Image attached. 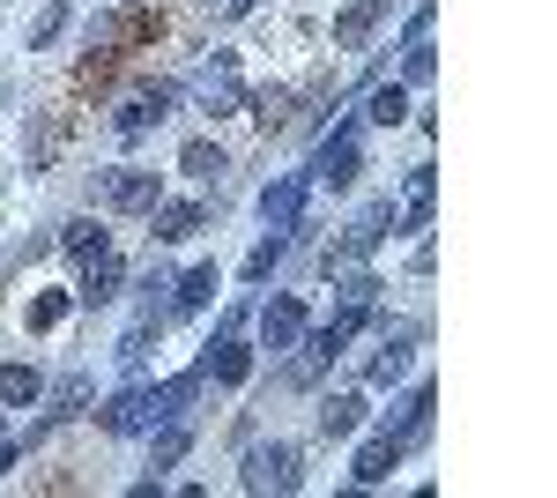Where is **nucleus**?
<instances>
[{"label": "nucleus", "mask_w": 557, "mask_h": 498, "mask_svg": "<svg viewBox=\"0 0 557 498\" xmlns=\"http://www.w3.org/2000/svg\"><path fill=\"white\" fill-rule=\"evenodd\" d=\"M238 484H246V491H298V484H305L298 447H290V439H260V447H246Z\"/></svg>", "instance_id": "f257e3e1"}, {"label": "nucleus", "mask_w": 557, "mask_h": 498, "mask_svg": "<svg viewBox=\"0 0 557 498\" xmlns=\"http://www.w3.org/2000/svg\"><path fill=\"white\" fill-rule=\"evenodd\" d=\"M97 202H104V208H120V216H149V208L164 202V194H157V171H141V165H120V171H104V186H97Z\"/></svg>", "instance_id": "f03ea898"}, {"label": "nucleus", "mask_w": 557, "mask_h": 498, "mask_svg": "<svg viewBox=\"0 0 557 498\" xmlns=\"http://www.w3.org/2000/svg\"><path fill=\"white\" fill-rule=\"evenodd\" d=\"M178 105V83H134L127 89V105H120V112H112V126H120V134H149V126L164 120V112H172Z\"/></svg>", "instance_id": "7ed1b4c3"}, {"label": "nucleus", "mask_w": 557, "mask_h": 498, "mask_svg": "<svg viewBox=\"0 0 557 498\" xmlns=\"http://www.w3.org/2000/svg\"><path fill=\"white\" fill-rule=\"evenodd\" d=\"M386 223H394V202H372L364 216H357V223H349V239H343V246H327V276L357 268V260H364V253H372V246L386 239Z\"/></svg>", "instance_id": "20e7f679"}, {"label": "nucleus", "mask_w": 557, "mask_h": 498, "mask_svg": "<svg viewBox=\"0 0 557 498\" xmlns=\"http://www.w3.org/2000/svg\"><path fill=\"white\" fill-rule=\"evenodd\" d=\"M97 424L120 432V439H127V432H149V424H157V394H149V387H127V394H112V402L97 410Z\"/></svg>", "instance_id": "39448f33"}, {"label": "nucleus", "mask_w": 557, "mask_h": 498, "mask_svg": "<svg viewBox=\"0 0 557 498\" xmlns=\"http://www.w3.org/2000/svg\"><path fill=\"white\" fill-rule=\"evenodd\" d=\"M120 283H127V260L104 246V253H89V260H83V291H75V297H83V305H112Z\"/></svg>", "instance_id": "423d86ee"}, {"label": "nucleus", "mask_w": 557, "mask_h": 498, "mask_svg": "<svg viewBox=\"0 0 557 498\" xmlns=\"http://www.w3.org/2000/svg\"><path fill=\"white\" fill-rule=\"evenodd\" d=\"M312 179H320V186H349V179H357V134H327V142H320V157H312Z\"/></svg>", "instance_id": "0eeeda50"}, {"label": "nucleus", "mask_w": 557, "mask_h": 498, "mask_svg": "<svg viewBox=\"0 0 557 498\" xmlns=\"http://www.w3.org/2000/svg\"><path fill=\"white\" fill-rule=\"evenodd\" d=\"M209 223V208L201 202H157L149 208V231H157V246H172V239H194Z\"/></svg>", "instance_id": "6e6552de"}, {"label": "nucleus", "mask_w": 557, "mask_h": 498, "mask_svg": "<svg viewBox=\"0 0 557 498\" xmlns=\"http://www.w3.org/2000/svg\"><path fill=\"white\" fill-rule=\"evenodd\" d=\"M394 461H401V439H394V432H372V439L357 447V461H349V476H357V484H386Z\"/></svg>", "instance_id": "1a4fd4ad"}, {"label": "nucleus", "mask_w": 557, "mask_h": 498, "mask_svg": "<svg viewBox=\"0 0 557 498\" xmlns=\"http://www.w3.org/2000/svg\"><path fill=\"white\" fill-rule=\"evenodd\" d=\"M298 335H305V305L298 297H275V305L260 313V342H268V350H298Z\"/></svg>", "instance_id": "9d476101"}, {"label": "nucleus", "mask_w": 557, "mask_h": 498, "mask_svg": "<svg viewBox=\"0 0 557 498\" xmlns=\"http://www.w3.org/2000/svg\"><path fill=\"white\" fill-rule=\"evenodd\" d=\"M201 379H215V387H238V379H246V350H238V335H231V328L209 342V357H201Z\"/></svg>", "instance_id": "9b49d317"}, {"label": "nucleus", "mask_w": 557, "mask_h": 498, "mask_svg": "<svg viewBox=\"0 0 557 498\" xmlns=\"http://www.w3.org/2000/svg\"><path fill=\"white\" fill-rule=\"evenodd\" d=\"M298 208H305V179H298V171H290V179H275V186L260 194V216H268L275 231H290V223H298Z\"/></svg>", "instance_id": "f8f14e48"}, {"label": "nucleus", "mask_w": 557, "mask_h": 498, "mask_svg": "<svg viewBox=\"0 0 557 498\" xmlns=\"http://www.w3.org/2000/svg\"><path fill=\"white\" fill-rule=\"evenodd\" d=\"M38 394H45L38 365H0V410H30Z\"/></svg>", "instance_id": "ddd939ff"}, {"label": "nucleus", "mask_w": 557, "mask_h": 498, "mask_svg": "<svg viewBox=\"0 0 557 498\" xmlns=\"http://www.w3.org/2000/svg\"><path fill=\"white\" fill-rule=\"evenodd\" d=\"M157 432V424H149ZM186 447H194V432H186V416H164V432H157V447H149V469L164 476V469H178L186 461Z\"/></svg>", "instance_id": "4468645a"}, {"label": "nucleus", "mask_w": 557, "mask_h": 498, "mask_svg": "<svg viewBox=\"0 0 557 498\" xmlns=\"http://www.w3.org/2000/svg\"><path fill=\"white\" fill-rule=\"evenodd\" d=\"M386 8H394V0H349L343 15H335V38H343V45H364V38H372V23H380Z\"/></svg>", "instance_id": "2eb2a0df"}, {"label": "nucleus", "mask_w": 557, "mask_h": 498, "mask_svg": "<svg viewBox=\"0 0 557 498\" xmlns=\"http://www.w3.org/2000/svg\"><path fill=\"white\" fill-rule=\"evenodd\" d=\"M357 424H364V394H327V402H320V432H327V439H349Z\"/></svg>", "instance_id": "dca6fc26"}, {"label": "nucleus", "mask_w": 557, "mask_h": 498, "mask_svg": "<svg viewBox=\"0 0 557 498\" xmlns=\"http://www.w3.org/2000/svg\"><path fill=\"white\" fill-rule=\"evenodd\" d=\"M134 38H149V15H97L89 23V45H104V52L112 45H134Z\"/></svg>", "instance_id": "f3484780"}, {"label": "nucleus", "mask_w": 557, "mask_h": 498, "mask_svg": "<svg viewBox=\"0 0 557 498\" xmlns=\"http://www.w3.org/2000/svg\"><path fill=\"white\" fill-rule=\"evenodd\" d=\"M194 97H201V112H231V105H246V89L231 83V68H209V75L194 83Z\"/></svg>", "instance_id": "a211bd4d"}, {"label": "nucleus", "mask_w": 557, "mask_h": 498, "mask_svg": "<svg viewBox=\"0 0 557 498\" xmlns=\"http://www.w3.org/2000/svg\"><path fill=\"white\" fill-rule=\"evenodd\" d=\"M201 387H209L201 373H178V379H164V387H149V394H157V424H164V416H186V402H194Z\"/></svg>", "instance_id": "6ab92c4d"}, {"label": "nucleus", "mask_w": 557, "mask_h": 498, "mask_svg": "<svg viewBox=\"0 0 557 498\" xmlns=\"http://www.w3.org/2000/svg\"><path fill=\"white\" fill-rule=\"evenodd\" d=\"M223 165H231L223 142H186V149H178V171H186V179H223Z\"/></svg>", "instance_id": "aec40b11"}, {"label": "nucleus", "mask_w": 557, "mask_h": 498, "mask_svg": "<svg viewBox=\"0 0 557 498\" xmlns=\"http://www.w3.org/2000/svg\"><path fill=\"white\" fill-rule=\"evenodd\" d=\"M60 246L75 253V260H89V253H104L112 239H104V223H97V216H75V223H60Z\"/></svg>", "instance_id": "412c9836"}, {"label": "nucleus", "mask_w": 557, "mask_h": 498, "mask_svg": "<svg viewBox=\"0 0 557 498\" xmlns=\"http://www.w3.org/2000/svg\"><path fill=\"white\" fill-rule=\"evenodd\" d=\"M401 373H409V335H401V328H386V350L372 357V387H394Z\"/></svg>", "instance_id": "4be33fe9"}, {"label": "nucleus", "mask_w": 557, "mask_h": 498, "mask_svg": "<svg viewBox=\"0 0 557 498\" xmlns=\"http://www.w3.org/2000/svg\"><path fill=\"white\" fill-rule=\"evenodd\" d=\"M364 120H372V126H401V120H409V89L380 83V89H372V105H364Z\"/></svg>", "instance_id": "5701e85b"}, {"label": "nucleus", "mask_w": 557, "mask_h": 498, "mask_svg": "<svg viewBox=\"0 0 557 498\" xmlns=\"http://www.w3.org/2000/svg\"><path fill=\"white\" fill-rule=\"evenodd\" d=\"M431 194H438V171L417 165V171H409V231H424V223H431Z\"/></svg>", "instance_id": "b1692460"}, {"label": "nucleus", "mask_w": 557, "mask_h": 498, "mask_svg": "<svg viewBox=\"0 0 557 498\" xmlns=\"http://www.w3.org/2000/svg\"><path fill=\"white\" fill-rule=\"evenodd\" d=\"M209 297H215V268H186L178 276V313H201Z\"/></svg>", "instance_id": "393cba45"}, {"label": "nucleus", "mask_w": 557, "mask_h": 498, "mask_svg": "<svg viewBox=\"0 0 557 498\" xmlns=\"http://www.w3.org/2000/svg\"><path fill=\"white\" fill-rule=\"evenodd\" d=\"M290 105H298V89H253V120L260 126H283V120H290Z\"/></svg>", "instance_id": "a878e982"}, {"label": "nucleus", "mask_w": 557, "mask_h": 498, "mask_svg": "<svg viewBox=\"0 0 557 498\" xmlns=\"http://www.w3.org/2000/svg\"><path fill=\"white\" fill-rule=\"evenodd\" d=\"M275 260H283V231H275V239H260V246L246 253V276H253V283H260V276H275Z\"/></svg>", "instance_id": "bb28decb"}, {"label": "nucleus", "mask_w": 557, "mask_h": 498, "mask_svg": "<svg viewBox=\"0 0 557 498\" xmlns=\"http://www.w3.org/2000/svg\"><path fill=\"white\" fill-rule=\"evenodd\" d=\"M60 313H67V297H38V305H30V335L60 328Z\"/></svg>", "instance_id": "cd10ccee"}, {"label": "nucleus", "mask_w": 557, "mask_h": 498, "mask_svg": "<svg viewBox=\"0 0 557 498\" xmlns=\"http://www.w3.org/2000/svg\"><path fill=\"white\" fill-rule=\"evenodd\" d=\"M438 75V60H431V38L424 45H409V83H431Z\"/></svg>", "instance_id": "c85d7f7f"}, {"label": "nucleus", "mask_w": 557, "mask_h": 498, "mask_svg": "<svg viewBox=\"0 0 557 498\" xmlns=\"http://www.w3.org/2000/svg\"><path fill=\"white\" fill-rule=\"evenodd\" d=\"M60 23H67V15H60V8H45L38 23H30V45H52V38H60Z\"/></svg>", "instance_id": "c756f323"}, {"label": "nucleus", "mask_w": 557, "mask_h": 498, "mask_svg": "<svg viewBox=\"0 0 557 498\" xmlns=\"http://www.w3.org/2000/svg\"><path fill=\"white\" fill-rule=\"evenodd\" d=\"M431 23H438V8H431V0H424V8L409 15V45H424V38H431Z\"/></svg>", "instance_id": "7c9ffc66"}]
</instances>
